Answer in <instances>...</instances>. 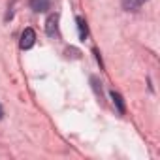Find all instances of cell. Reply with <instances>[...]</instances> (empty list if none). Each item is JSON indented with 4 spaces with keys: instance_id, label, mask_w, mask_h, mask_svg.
I'll list each match as a JSON object with an SVG mask.
<instances>
[{
    "instance_id": "4",
    "label": "cell",
    "mask_w": 160,
    "mask_h": 160,
    "mask_svg": "<svg viewBox=\"0 0 160 160\" xmlns=\"http://www.w3.org/2000/svg\"><path fill=\"white\" fill-rule=\"evenodd\" d=\"M147 0H122V8L126 12H136L138 8H141Z\"/></svg>"
},
{
    "instance_id": "6",
    "label": "cell",
    "mask_w": 160,
    "mask_h": 160,
    "mask_svg": "<svg viewBox=\"0 0 160 160\" xmlns=\"http://www.w3.org/2000/svg\"><path fill=\"white\" fill-rule=\"evenodd\" d=\"M111 98H113V104L117 106V109H119V113L122 115V113H124V102H122V96H121L119 92H115V91H111Z\"/></svg>"
},
{
    "instance_id": "3",
    "label": "cell",
    "mask_w": 160,
    "mask_h": 160,
    "mask_svg": "<svg viewBox=\"0 0 160 160\" xmlns=\"http://www.w3.org/2000/svg\"><path fill=\"white\" fill-rule=\"evenodd\" d=\"M49 6H51L49 0H30V8H32L36 13H43V12H47Z\"/></svg>"
},
{
    "instance_id": "7",
    "label": "cell",
    "mask_w": 160,
    "mask_h": 160,
    "mask_svg": "<svg viewBox=\"0 0 160 160\" xmlns=\"http://www.w3.org/2000/svg\"><path fill=\"white\" fill-rule=\"evenodd\" d=\"M2 117H4V108L0 106V119H2Z\"/></svg>"
},
{
    "instance_id": "2",
    "label": "cell",
    "mask_w": 160,
    "mask_h": 160,
    "mask_svg": "<svg viewBox=\"0 0 160 160\" xmlns=\"http://www.w3.org/2000/svg\"><path fill=\"white\" fill-rule=\"evenodd\" d=\"M45 32H47L49 38H57L58 36V15L57 13H53V15L47 17V21H45Z\"/></svg>"
},
{
    "instance_id": "5",
    "label": "cell",
    "mask_w": 160,
    "mask_h": 160,
    "mask_svg": "<svg viewBox=\"0 0 160 160\" xmlns=\"http://www.w3.org/2000/svg\"><path fill=\"white\" fill-rule=\"evenodd\" d=\"M75 21H77V30H79V38H81V40L85 42V40H87V36H89V27H87V21H85L83 17H77Z\"/></svg>"
},
{
    "instance_id": "1",
    "label": "cell",
    "mask_w": 160,
    "mask_h": 160,
    "mask_svg": "<svg viewBox=\"0 0 160 160\" xmlns=\"http://www.w3.org/2000/svg\"><path fill=\"white\" fill-rule=\"evenodd\" d=\"M34 43H36V32L28 27V28L23 30L19 45H21V49H30V47H34Z\"/></svg>"
}]
</instances>
